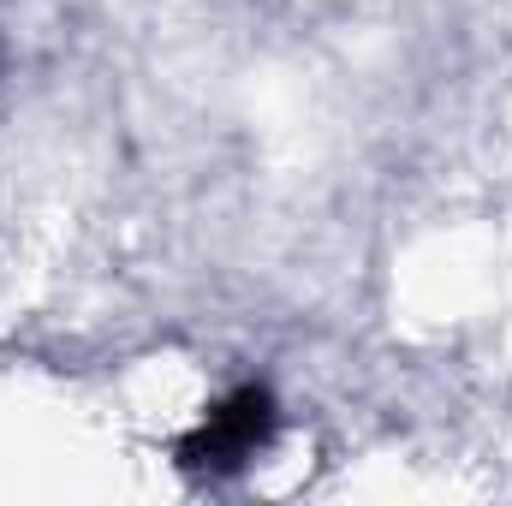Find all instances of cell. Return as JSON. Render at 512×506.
Returning a JSON list of instances; mask_svg holds the SVG:
<instances>
[{"mask_svg": "<svg viewBox=\"0 0 512 506\" xmlns=\"http://www.w3.org/2000/svg\"><path fill=\"white\" fill-rule=\"evenodd\" d=\"M268 435H274V393L268 387H239L179 441V465L209 471V477L239 471L245 459H256L268 447Z\"/></svg>", "mask_w": 512, "mask_h": 506, "instance_id": "1", "label": "cell"}]
</instances>
